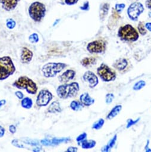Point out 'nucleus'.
<instances>
[{
	"label": "nucleus",
	"instance_id": "f257e3e1",
	"mask_svg": "<svg viewBox=\"0 0 151 152\" xmlns=\"http://www.w3.org/2000/svg\"><path fill=\"white\" fill-rule=\"evenodd\" d=\"M80 90V86L77 82L64 84L58 87L57 94L60 99H68L76 96Z\"/></svg>",
	"mask_w": 151,
	"mask_h": 152
},
{
	"label": "nucleus",
	"instance_id": "f03ea898",
	"mask_svg": "<svg viewBox=\"0 0 151 152\" xmlns=\"http://www.w3.org/2000/svg\"><path fill=\"white\" fill-rule=\"evenodd\" d=\"M16 67L10 56L0 57V81L7 79L16 72Z\"/></svg>",
	"mask_w": 151,
	"mask_h": 152
},
{
	"label": "nucleus",
	"instance_id": "7ed1b4c3",
	"mask_svg": "<svg viewBox=\"0 0 151 152\" xmlns=\"http://www.w3.org/2000/svg\"><path fill=\"white\" fill-rule=\"evenodd\" d=\"M12 86L20 90H25L30 94L35 95L37 93L38 88L36 84L30 78L27 77H20L16 80Z\"/></svg>",
	"mask_w": 151,
	"mask_h": 152
},
{
	"label": "nucleus",
	"instance_id": "20e7f679",
	"mask_svg": "<svg viewBox=\"0 0 151 152\" xmlns=\"http://www.w3.org/2000/svg\"><path fill=\"white\" fill-rule=\"evenodd\" d=\"M67 66V65L64 63L49 62L44 65L41 70L44 77L54 78Z\"/></svg>",
	"mask_w": 151,
	"mask_h": 152
},
{
	"label": "nucleus",
	"instance_id": "39448f33",
	"mask_svg": "<svg viewBox=\"0 0 151 152\" xmlns=\"http://www.w3.org/2000/svg\"><path fill=\"white\" fill-rule=\"evenodd\" d=\"M29 15L30 18L35 22H40L44 18L46 9L45 6L38 1L34 2L29 7Z\"/></svg>",
	"mask_w": 151,
	"mask_h": 152
},
{
	"label": "nucleus",
	"instance_id": "423d86ee",
	"mask_svg": "<svg viewBox=\"0 0 151 152\" xmlns=\"http://www.w3.org/2000/svg\"><path fill=\"white\" fill-rule=\"evenodd\" d=\"M118 36L121 40L130 42L136 41L139 37L136 29L130 24L120 27L118 32Z\"/></svg>",
	"mask_w": 151,
	"mask_h": 152
},
{
	"label": "nucleus",
	"instance_id": "0eeeda50",
	"mask_svg": "<svg viewBox=\"0 0 151 152\" xmlns=\"http://www.w3.org/2000/svg\"><path fill=\"white\" fill-rule=\"evenodd\" d=\"M97 73L101 80L105 82L113 81L116 78L115 72L104 63H102L97 69Z\"/></svg>",
	"mask_w": 151,
	"mask_h": 152
},
{
	"label": "nucleus",
	"instance_id": "6e6552de",
	"mask_svg": "<svg viewBox=\"0 0 151 152\" xmlns=\"http://www.w3.org/2000/svg\"><path fill=\"white\" fill-rule=\"evenodd\" d=\"M53 99L52 94L46 89L41 90L36 97V104L39 107H45Z\"/></svg>",
	"mask_w": 151,
	"mask_h": 152
},
{
	"label": "nucleus",
	"instance_id": "1a4fd4ad",
	"mask_svg": "<svg viewBox=\"0 0 151 152\" xmlns=\"http://www.w3.org/2000/svg\"><path fill=\"white\" fill-rule=\"evenodd\" d=\"M144 12V7L142 4L135 2L130 4L127 9L128 18L133 21L137 20L139 16Z\"/></svg>",
	"mask_w": 151,
	"mask_h": 152
},
{
	"label": "nucleus",
	"instance_id": "9d476101",
	"mask_svg": "<svg viewBox=\"0 0 151 152\" xmlns=\"http://www.w3.org/2000/svg\"><path fill=\"white\" fill-rule=\"evenodd\" d=\"M86 48L90 53H103L106 50V44L102 40H96L89 42Z\"/></svg>",
	"mask_w": 151,
	"mask_h": 152
},
{
	"label": "nucleus",
	"instance_id": "9b49d317",
	"mask_svg": "<svg viewBox=\"0 0 151 152\" xmlns=\"http://www.w3.org/2000/svg\"><path fill=\"white\" fill-rule=\"evenodd\" d=\"M84 81L88 83L89 86L91 88H95L99 83V80L96 75L91 71L86 72L83 75Z\"/></svg>",
	"mask_w": 151,
	"mask_h": 152
},
{
	"label": "nucleus",
	"instance_id": "f8f14e48",
	"mask_svg": "<svg viewBox=\"0 0 151 152\" xmlns=\"http://www.w3.org/2000/svg\"><path fill=\"white\" fill-rule=\"evenodd\" d=\"M71 140L69 137H62V138H54L52 139H44L41 141L42 145L45 146H55L61 143L68 142Z\"/></svg>",
	"mask_w": 151,
	"mask_h": 152
},
{
	"label": "nucleus",
	"instance_id": "ddd939ff",
	"mask_svg": "<svg viewBox=\"0 0 151 152\" xmlns=\"http://www.w3.org/2000/svg\"><path fill=\"white\" fill-rule=\"evenodd\" d=\"M33 57V52L26 47H23L20 54V61L23 64L29 63Z\"/></svg>",
	"mask_w": 151,
	"mask_h": 152
},
{
	"label": "nucleus",
	"instance_id": "4468645a",
	"mask_svg": "<svg viewBox=\"0 0 151 152\" xmlns=\"http://www.w3.org/2000/svg\"><path fill=\"white\" fill-rule=\"evenodd\" d=\"M76 72L71 69H68L58 77V81L62 83H67L74 78Z\"/></svg>",
	"mask_w": 151,
	"mask_h": 152
},
{
	"label": "nucleus",
	"instance_id": "2eb2a0df",
	"mask_svg": "<svg viewBox=\"0 0 151 152\" xmlns=\"http://www.w3.org/2000/svg\"><path fill=\"white\" fill-rule=\"evenodd\" d=\"M20 0H0L3 9L7 12H10L15 9Z\"/></svg>",
	"mask_w": 151,
	"mask_h": 152
},
{
	"label": "nucleus",
	"instance_id": "dca6fc26",
	"mask_svg": "<svg viewBox=\"0 0 151 152\" xmlns=\"http://www.w3.org/2000/svg\"><path fill=\"white\" fill-rule=\"evenodd\" d=\"M81 103L85 106H90L95 103V99L92 98L88 93H84L80 96Z\"/></svg>",
	"mask_w": 151,
	"mask_h": 152
},
{
	"label": "nucleus",
	"instance_id": "f3484780",
	"mask_svg": "<svg viewBox=\"0 0 151 152\" xmlns=\"http://www.w3.org/2000/svg\"><path fill=\"white\" fill-rule=\"evenodd\" d=\"M128 65V61L126 58H121L115 61V62L113 64V67L117 70L121 71L126 68Z\"/></svg>",
	"mask_w": 151,
	"mask_h": 152
},
{
	"label": "nucleus",
	"instance_id": "a211bd4d",
	"mask_svg": "<svg viewBox=\"0 0 151 152\" xmlns=\"http://www.w3.org/2000/svg\"><path fill=\"white\" fill-rule=\"evenodd\" d=\"M48 112L50 113H57L61 112L62 109L60 103L57 101L53 102L48 108Z\"/></svg>",
	"mask_w": 151,
	"mask_h": 152
},
{
	"label": "nucleus",
	"instance_id": "6ab92c4d",
	"mask_svg": "<svg viewBox=\"0 0 151 152\" xmlns=\"http://www.w3.org/2000/svg\"><path fill=\"white\" fill-rule=\"evenodd\" d=\"M122 109V106L121 105H116L115 107H114L112 110L110 111V112L108 114L107 116V119L111 120L117 116L121 112Z\"/></svg>",
	"mask_w": 151,
	"mask_h": 152
},
{
	"label": "nucleus",
	"instance_id": "aec40b11",
	"mask_svg": "<svg viewBox=\"0 0 151 152\" xmlns=\"http://www.w3.org/2000/svg\"><path fill=\"white\" fill-rule=\"evenodd\" d=\"M109 9L110 5L108 3H104L101 6L99 10V18L102 20H103L107 16Z\"/></svg>",
	"mask_w": 151,
	"mask_h": 152
},
{
	"label": "nucleus",
	"instance_id": "412c9836",
	"mask_svg": "<svg viewBox=\"0 0 151 152\" xmlns=\"http://www.w3.org/2000/svg\"><path fill=\"white\" fill-rule=\"evenodd\" d=\"M117 135L115 134L110 140V141L108 142V144L105 145L104 147H103L101 148V151H105V152H107L111 150V149L114 146L116 141H117Z\"/></svg>",
	"mask_w": 151,
	"mask_h": 152
},
{
	"label": "nucleus",
	"instance_id": "4be33fe9",
	"mask_svg": "<svg viewBox=\"0 0 151 152\" xmlns=\"http://www.w3.org/2000/svg\"><path fill=\"white\" fill-rule=\"evenodd\" d=\"M81 147L83 149H91L95 147L97 142L94 140H85L83 141L82 142H81Z\"/></svg>",
	"mask_w": 151,
	"mask_h": 152
},
{
	"label": "nucleus",
	"instance_id": "5701e85b",
	"mask_svg": "<svg viewBox=\"0 0 151 152\" xmlns=\"http://www.w3.org/2000/svg\"><path fill=\"white\" fill-rule=\"evenodd\" d=\"M21 106L24 109H30L32 107L33 101L29 97H25L22 100Z\"/></svg>",
	"mask_w": 151,
	"mask_h": 152
},
{
	"label": "nucleus",
	"instance_id": "b1692460",
	"mask_svg": "<svg viewBox=\"0 0 151 152\" xmlns=\"http://www.w3.org/2000/svg\"><path fill=\"white\" fill-rule=\"evenodd\" d=\"M70 106L72 110L78 112V111L81 110L83 109L84 106L81 102H79L77 100H73L71 102Z\"/></svg>",
	"mask_w": 151,
	"mask_h": 152
},
{
	"label": "nucleus",
	"instance_id": "393cba45",
	"mask_svg": "<svg viewBox=\"0 0 151 152\" xmlns=\"http://www.w3.org/2000/svg\"><path fill=\"white\" fill-rule=\"evenodd\" d=\"M96 58L95 57H86L82 60L81 64L84 67H88L95 64Z\"/></svg>",
	"mask_w": 151,
	"mask_h": 152
},
{
	"label": "nucleus",
	"instance_id": "a878e982",
	"mask_svg": "<svg viewBox=\"0 0 151 152\" xmlns=\"http://www.w3.org/2000/svg\"><path fill=\"white\" fill-rule=\"evenodd\" d=\"M105 124V121L104 119L101 118L99 119L98 121H97L96 122H95L93 125H92V128L94 129H96V130H99L100 129L102 126L103 125H104Z\"/></svg>",
	"mask_w": 151,
	"mask_h": 152
},
{
	"label": "nucleus",
	"instance_id": "bb28decb",
	"mask_svg": "<svg viewBox=\"0 0 151 152\" xmlns=\"http://www.w3.org/2000/svg\"><path fill=\"white\" fill-rule=\"evenodd\" d=\"M146 86V82L143 80H140L137 82L133 86V89L134 91H139L142 89Z\"/></svg>",
	"mask_w": 151,
	"mask_h": 152
},
{
	"label": "nucleus",
	"instance_id": "cd10ccee",
	"mask_svg": "<svg viewBox=\"0 0 151 152\" xmlns=\"http://www.w3.org/2000/svg\"><path fill=\"white\" fill-rule=\"evenodd\" d=\"M29 40L32 44H36L39 41V37L38 35L36 33H33L31 34L29 37Z\"/></svg>",
	"mask_w": 151,
	"mask_h": 152
},
{
	"label": "nucleus",
	"instance_id": "c85d7f7f",
	"mask_svg": "<svg viewBox=\"0 0 151 152\" xmlns=\"http://www.w3.org/2000/svg\"><path fill=\"white\" fill-rule=\"evenodd\" d=\"M16 25V23L15 20H14L13 19H9L7 20L6 26L8 29H13L15 28Z\"/></svg>",
	"mask_w": 151,
	"mask_h": 152
},
{
	"label": "nucleus",
	"instance_id": "c756f323",
	"mask_svg": "<svg viewBox=\"0 0 151 152\" xmlns=\"http://www.w3.org/2000/svg\"><path fill=\"white\" fill-rule=\"evenodd\" d=\"M137 29H138V31L139 32V33L142 35H145L147 33V31L146 29H145L144 28V26L142 22H139V25H138V26H137Z\"/></svg>",
	"mask_w": 151,
	"mask_h": 152
},
{
	"label": "nucleus",
	"instance_id": "7c9ffc66",
	"mask_svg": "<svg viewBox=\"0 0 151 152\" xmlns=\"http://www.w3.org/2000/svg\"><path fill=\"white\" fill-rule=\"evenodd\" d=\"M87 138V134L86 132H83L81 134H80L78 137L76 138V141L78 142V144L80 145L81 142H82L83 141L86 140Z\"/></svg>",
	"mask_w": 151,
	"mask_h": 152
},
{
	"label": "nucleus",
	"instance_id": "2f4dec72",
	"mask_svg": "<svg viewBox=\"0 0 151 152\" xmlns=\"http://www.w3.org/2000/svg\"><path fill=\"white\" fill-rule=\"evenodd\" d=\"M114 99V95L113 93H108L105 96V102L107 104H111Z\"/></svg>",
	"mask_w": 151,
	"mask_h": 152
},
{
	"label": "nucleus",
	"instance_id": "473e14b6",
	"mask_svg": "<svg viewBox=\"0 0 151 152\" xmlns=\"http://www.w3.org/2000/svg\"><path fill=\"white\" fill-rule=\"evenodd\" d=\"M140 120V118L136 120H133L131 119H129L127 120V124L126 125V128H130L131 126H132L134 125H136Z\"/></svg>",
	"mask_w": 151,
	"mask_h": 152
},
{
	"label": "nucleus",
	"instance_id": "72a5a7b5",
	"mask_svg": "<svg viewBox=\"0 0 151 152\" xmlns=\"http://www.w3.org/2000/svg\"><path fill=\"white\" fill-rule=\"evenodd\" d=\"M126 5L124 4H116L115 6V9L118 13L121 12L125 8Z\"/></svg>",
	"mask_w": 151,
	"mask_h": 152
},
{
	"label": "nucleus",
	"instance_id": "f704fd0d",
	"mask_svg": "<svg viewBox=\"0 0 151 152\" xmlns=\"http://www.w3.org/2000/svg\"><path fill=\"white\" fill-rule=\"evenodd\" d=\"M81 10H84V11H88L89 10V1H86L84 3L83 6H82V7H80Z\"/></svg>",
	"mask_w": 151,
	"mask_h": 152
},
{
	"label": "nucleus",
	"instance_id": "c9c22d12",
	"mask_svg": "<svg viewBox=\"0 0 151 152\" xmlns=\"http://www.w3.org/2000/svg\"><path fill=\"white\" fill-rule=\"evenodd\" d=\"M79 0H65V3L68 6H72L76 4Z\"/></svg>",
	"mask_w": 151,
	"mask_h": 152
},
{
	"label": "nucleus",
	"instance_id": "e433bc0d",
	"mask_svg": "<svg viewBox=\"0 0 151 152\" xmlns=\"http://www.w3.org/2000/svg\"><path fill=\"white\" fill-rule=\"evenodd\" d=\"M15 96H16V97L20 100H22L23 98H24V94L21 91H17L16 92H15Z\"/></svg>",
	"mask_w": 151,
	"mask_h": 152
},
{
	"label": "nucleus",
	"instance_id": "4c0bfd02",
	"mask_svg": "<svg viewBox=\"0 0 151 152\" xmlns=\"http://www.w3.org/2000/svg\"><path fill=\"white\" fill-rule=\"evenodd\" d=\"M78 151V148L76 147L70 146L68 147L66 150L67 152H76Z\"/></svg>",
	"mask_w": 151,
	"mask_h": 152
},
{
	"label": "nucleus",
	"instance_id": "58836bf2",
	"mask_svg": "<svg viewBox=\"0 0 151 152\" xmlns=\"http://www.w3.org/2000/svg\"><path fill=\"white\" fill-rule=\"evenodd\" d=\"M16 131H17V129H16V127L15 125H10L9 126V131L11 134H15L16 132Z\"/></svg>",
	"mask_w": 151,
	"mask_h": 152
},
{
	"label": "nucleus",
	"instance_id": "ea45409f",
	"mask_svg": "<svg viewBox=\"0 0 151 152\" xmlns=\"http://www.w3.org/2000/svg\"><path fill=\"white\" fill-rule=\"evenodd\" d=\"M5 132H6L5 128L3 126L0 125V138H2L4 137Z\"/></svg>",
	"mask_w": 151,
	"mask_h": 152
},
{
	"label": "nucleus",
	"instance_id": "a19ab883",
	"mask_svg": "<svg viewBox=\"0 0 151 152\" xmlns=\"http://www.w3.org/2000/svg\"><path fill=\"white\" fill-rule=\"evenodd\" d=\"M149 140H147L146 144L144 147V150H145V151L146 152H151V148H149Z\"/></svg>",
	"mask_w": 151,
	"mask_h": 152
},
{
	"label": "nucleus",
	"instance_id": "79ce46f5",
	"mask_svg": "<svg viewBox=\"0 0 151 152\" xmlns=\"http://www.w3.org/2000/svg\"><path fill=\"white\" fill-rule=\"evenodd\" d=\"M146 6L149 9L151 10V0H146Z\"/></svg>",
	"mask_w": 151,
	"mask_h": 152
},
{
	"label": "nucleus",
	"instance_id": "37998d69",
	"mask_svg": "<svg viewBox=\"0 0 151 152\" xmlns=\"http://www.w3.org/2000/svg\"><path fill=\"white\" fill-rule=\"evenodd\" d=\"M145 28H146L148 31H149L150 32H151V22L146 23L145 24Z\"/></svg>",
	"mask_w": 151,
	"mask_h": 152
},
{
	"label": "nucleus",
	"instance_id": "c03bdc74",
	"mask_svg": "<svg viewBox=\"0 0 151 152\" xmlns=\"http://www.w3.org/2000/svg\"><path fill=\"white\" fill-rule=\"evenodd\" d=\"M6 104V100L3 99V100H0V109H1Z\"/></svg>",
	"mask_w": 151,
	"mask_h": 152
},
{
	"label": "nucleus",
	"instance_id": "a18cd8bd",
	"mask_svg": "<svg viewBox=\"0 0 151 152\" xmlns=\"http://www.w3.org/2000/svg\"><path fill=\"white\" fill-rule=\"evenodd\" d=\"M148 15H149V16L150 18H151V12H150Z\"/></svg>",
	"mask_w": 151,
	"mask_h": 152
},
{
	"label": "nucleus",
	"instance_id": "49530a36",
	"mask_svg": "<svg viewBox=\"0 0 151 152\" xmlns=\"http://www.w3.org/2000/svg\"><path fill=\"white\" fill-rule=\"evenodd\" d=\"M136 1H137V0H136Z\"/></svg>",
	"mask_w": 151,
	"mask_h": 152
}]
</instances>
